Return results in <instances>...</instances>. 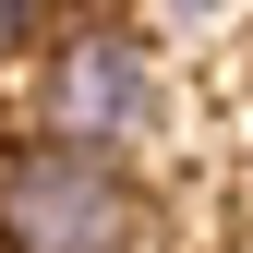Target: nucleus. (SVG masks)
I'll return each instance as SVG.
<instances>
[{"label": "nucleus", "mask_w": 253, "mask_h": 253, "mask_svg": "<svg viewBox=\"0 0 253 253\" xmlns=\"http://www.w3.org/2000/svg\"><path fill=\"white\" fill-rule=\"evenodd\" d=\"M169 12H205V0H169Z\"/></svg>", "instance_id": "4"}, {"label": "nucleus", "mask_w": 253, "mask_h": 253, "mask_svg": "<svg viewBox=\"0 0 253 253\" xmlns=\"http://www.w3.org/2000/svg\"><path fill=\"white\" fill-rule=\"evenodd\" d=\"M24 48H48V0H0V60H24Z\"/></svg>", "instance_id": "3"}, {"label": "nucleus", "mask_w": 253, "mask_h": 253, "mask_svg": "<svg viewBox=\"0 0 253 253\" xmlns=\"http://www.w3.org/2000/svg\"><path fill=\"white\" fill-rule=\"evenodd\" d=\"M157 205L109 145L73 133H24L0 145V253H145Z\"/></svg>", "instance_id": "1"}, {"label": "nucleus", "mask_w": 253, "mask_h": 253, "mask_svg": "<svg viewBox=\"0 0 253 253\" xmlns=\"http://www.w3.org/2000/svg\"><path fill=\"white\" fill-rule=\"evenodd\" d=\"M37 133H73V145H145L157 133V48L133 24H60L37 48Z\"/></svg>", "instance_id": "2"}]
</instances>
